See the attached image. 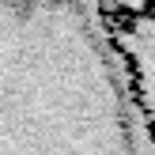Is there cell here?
Listing matches in <instances>:
<instances>
[{"instance_id":"cell-1","label":"cell","mask_w":155,"mask_h":155,"mask_svg":"<svg viewBox=\"0 0 155 155\" xmlns=\"http://www.w3.org/2000/svg\"><path fill=\"white\" fill-rule=\"evenodd\" d=\"M0 155H155L95 0H0Z\"/></svg>"},{"instance_id":"cell-2","label":"cell","mask_w":155,"mask_h":155,"mask_svg":"<svg viewBox=\"0 0 155 155\" xmlns=\"http://www.w3.org/2000/svg\"><path fill=\"white\" fill-rule=\"evenodd\" d=\"M110 30L117 38V49L129 72H133L136 98H140L144 117L155 136V4L136 15H125V19H110Z\"/></svg>"},{"instance_id":"cell-3","label":"cell","mask_w":155,"mask_h":155,"mask_svg":"<svg viewBox=\"0 0 155 155\" xmlns=\"http://www.w3.org/2000/svg\"><path fill=\"white\" fill-rule=\"evenodd\" d=\"M95 4L106 12V19H125V15H136L144 8H151L155 0H95Z\"/></svg>"}]
</instances>
